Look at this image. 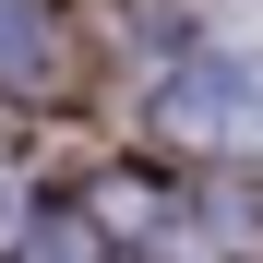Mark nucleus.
<instances>
[{
	"mask_svg": "<svg viewBox=\"0 0 263 263\" xmlns=\"http://www.w3.org/2000/svg\"><path fill=\"white\" fill-rule=\"evenodd\" d=\"M167 132L180 144H263V60H192L167 84Z\"/></svg>",
	"mask_w": 263,
	"mask_h": 263,
	"instance_id": "f257e3e1",
	"label": "nucleus"
},
{
	"mask_svg": "<svg viewBox=\"0 0 263 263\" xmlns=\"http://www.w3.org/2000/svg\"><path fill=\"white\" fill-rule=\"evenodd\" d=\"M24 228H36V192H24V167H12V156H0V263L24 251Z\"/></svg>",
	"mask_w": 263,
	"mask_h": 263,
	"instance_id": "f03ea898",
	"label": "nucleus"
},
{
	"mask_svg": "<svg viewBox=\"0 0 263 263\" xmlns=\"http://www.w3.org/2000/svg\"><path fill=\"white\" fill-rule=\"evenodd\" d=\"M24 48H48V36H36V12H24V0H0V72H36Z\"/></svg>",
	"mask_w": 263,
	"mask_h": 263,
	"instance_id": "7ed1b4c3",
	"label": "nucleus"
}]
</instances>
